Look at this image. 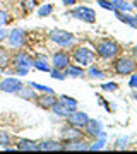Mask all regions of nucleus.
I'll return each mask as SVG.
<instances>
[{"mask_svg": "<svg viewBox=\"0 0 137 154\" xmlns=\"http://www.w3.org/2000/svg\"><path fill=\"white\" fill-rule=\"evenodd\" d=\"M120 53V46L117 41L110 38H104L101 41H98L96 45V55L101 58V60H111V58H115L117 55Z\"/></svg>", "mask_w": 137, "mask_h": 154, "instance_id": "f257e3e1", "label": "nucleus"}, {"mask_svg": "<svg viewBox=\"0 0 137 154\" xmlns=\"http://www.w3.org/2000/svg\"><path fill=\"white\" fill-rule=\"evenodd\" d=\"M72 58L76 62L77 65L81 67H89L91 63H94L96 60V51H93L91 48L88 46H76V48L72 50Z\"/></svg>", "mask_w": 137, "mask_h": 154, "instance_id": "f03ea898", "label": "nucleus"}, {"mask_svg": "<svg viewBox=\"0 0 137 154\" xmlns=\"http://www.w3.org/2000/svg\"><path fill=\"white\" fill-rule=\"evenodd\" d=\"M113 69L118 75H130L137 70V60L134 57H120L118 60H115Z\"/></svg>", "mask_w": 137, "mask_h": 154, "instance_id": "7ed1b4c3", "label": "nucleus"}, {"mask_svg": "<svg viewBox=\"0 0 137 154\" xmlns=\"http://www.w3.org/2000/svg\"><path fill=\"white\" fill-rule=\"evenodd\" d=\"M48 38L50 41H53L55 45H58L62 48H69L74 45L76 41V36L69 31H62V29H53V31H50L48 33Z\"/></svg>", "mask_w": 137, "mask_h": 154, "instance_id": "20e7f679", "label": "nucleus"}, {"mask_svg": "<svg viewBox=\"0 0 137 154\" xmlns=\"http://www.w3.org/2000/svg\"><path fill=\"white\" fill-rule=\"evenodd\" d=\"M27 38H29V34H27L26 29L14 28V29H11V31H9L5 41L9 43V46H11V48H22V46L27 43Z\"/></svg>", "mask_w": 137, "mask_h": 154, "instance_id": "39448f33", "label": "nucleus"}, {"mask_svg": "<svg viewBox=\"0 0 137 154\" xmlns=\"http://www.w3.org/2000/svg\"><path fill=\"white\" fill-rule=\"evenodd\" d=\"M70 16L74 17V19H77V21L88 22V24H94V22H96V11H93L91 7H86V5L72 9Z\"/></svg>", "mask_w": 137, "mask_h": 154, "instance_id": "423d86ee", "label": "nucleus"}, {"mask_svg": "<svg viewBox=\"0 0 137 154\" xmlns=\"http://www.w3.org/2000/svg\"><path fill=\"white\" fill-rule=\"evenodd\" d=\"M33 63V57L29 51L22 48H17L16 53H12V60H11V65L12 69H17V67H24V69H29Z\"/></svg>", "mask_w": 137, "mask_h": 154, "instance_id": "0eeeda50", "label": "nucleus"}, {"mask_svg": "<svg viewBox=\"0 0 137 154\" xmlns=\"http://www.w3.org/2000/svg\"><path fill=\"white\" fill-rule=\"evenodd\" d=\"M22 86H24V84H22L21 79H17V75L4 77V79L0 81V91H2V93H7V94H17Z\"/></svg>", "mask_w": 137, "mask_h": 154, "instance_id": "6e6552de", "label": "nucleus"}, {"mask_svg": "<svg viewBox=\"0 0 137 154\" xmlns=\"http://www.w3.org/2000/svg\"><path fill=\"white\" fill-rule=\"evenodd\" d=\"M82 128H84L86 137H89V139H96L103 134V125H101V122L96 120V118H88L86 125L82 127Z\"/></svg>", "mask_w": 137, "mask_h": 154, "instance_id": "1a4fd4ad", "label": "nucleus"}, {"mask_svg": "<svg viewBox=\"0 0 137 154\" xmlns=\"http://www.w3.org/2000/svg\"><path fill=\"white\" fill-rule=\"evenodd\" d=\"M77 139H82V128L74 127V125H69V127L62 128V144L72 142V140H77Z\"/></svg>", "mask_w": 137, "mask_h": 154, "instance_id": "9d476101", "label": "nucleus"}, {"mask_svg": "<svg viewBox=\"0 0 137 154\" xmlns=\"http://www.w3.org/2000/svg\"><path fill=\"white\" fill-rule=\"evenodd\" d=\"M70 63V57L67 51H55L53 57H51V67L53 69H58V70H64L67 65Z\"/></svg>", "mask_w": 137, "mask_h": 154, "instance_id": "9b49d317", "label": "nucleus"}, {"mask_svg": "<svg viewBox=\"0 0 137 154\" xmlns=\"http://www.w3.org/2000/svg\"><path fill=\"white\" fill-rule=\"evenodd\" d=\"M57 101H58V98H57V94L55 93H43L41 96L36 98L34 103H36V106H39L41 110H50Z\"/></svg>", "mask_w": 137, "mask_h": 154, "instance_id": "f8f14e48", "label": "nucleus"}, {"mask_svg": "<svg viewBox=\"0 0 137 154\" xmlns=\"http://www.w3.org/2000/svg\"><path fill=\"white\" fill-rule=\"evenodd\" d=\"M88 113H84V111H79V110H74L70 115L67 116V122H69V125H74V127H82L86 125V122H88Z\"/></svg>", "mask_w": 137, "mask_h": 154, "instance_id": "ddd939ff", "label": "nucleus"}, {"mask_svg": "<svg viewBox=\"0 0 137 154\" xmlns=\"http://www.w3.org/2000/svg\"><path fill=\"white\" fill-rule=\"evenodd\" d=\"M17 96H21V98L26 99V101H36V98H38V93H36V89H34L31 84H27V86H22V88L19 89Z\"/></svg>", "mask_w": 137, "mask_h": 154, "instance_id": "4468645a", "label": "nucleus"}, {"mask_svg": "<svg viewBox=\"0 0 137 154\" xmlns=\"http://www.w3.org/2000/svg\"><path fill=\"white\" fill-rule=\"evenodd\" d=\"M60 149H64V144L57 142V140H51V139L38 142V151H60Z\"/></svg>", "mask_w": 137, "mask_h": 154, "instance_id": "2eb2a0df", "label": "nucleus"}, {"mask_svg": "<svg viewBox=\"0 0 137 154\" xmlns=\"http://www.w3.org/2000/svg\"><path fill=\"white\" fill-rule=\"evenodd\" d=\"M64 149H67V151H86V149H89V142H86L84 139H77L72 142H65Z\"/></svg>", "mask_w": 137, "mask_h": 154, "instance_id": "dca6fc26", "label": "nucleus"}, {"mask_svg": "<svg viewBox=\"0 0 137 154\" xmlns=\"http://www.w3.org/2000/svg\"><path fill=\"white\" fill-rule=\"evenodd\" d=\"M64 70H65L69 79H81V77L86 75V72H84V69H82L81 65H70V63H69Z\"/></svg>", "mask_w": 137, "mask_h": 154, "instance_id": "f3484780", "label": "nucleus"}, {"mask_svg": "<svg viewBox=\"0 0 137 154\" xmlns=\"http://www.w3.org/2000/svg\"><path fill=\"white\" fill-rule=\"evenodd\" d=\"M31 65H33L34 69L41 70V72H50L51 70V67H50V63H48V60H46V57L45 55L33 57V63H31Z\"/></svg>", "mask_w": 137, "mask_h": 154, "instance_id": "a211bd4d", "label": "nucleus"}, {"mask_svg": "<svg viewBox=\"0 0 137 154\" xmlns=\"http://www.w3.org/2000/svg\"><path fill=\"white\" fill-rule=\"evenodd\" d=\"M11 60H12V53L9 51V48L0 46V70H7L11 67Z\"/></svg>", "mask_w": 137, "mask_h": 154, "instance_id": "6ab92c4d", "label": "nucleus"}, {"mask_svg": "<svg viewBox=\"0 0 137 154\" xmlns=\"http://www.w3.org/2000/svg\"><path fill=\"white\" fill-rule=\"evenodd\" d=\"M50 110L53 111L57 116H60V118H67V116L70 115L72 111H74V110H70L69 106H65L64 103H60V101H57V103H55L51 108H50Z\"/></svg>", "mask_w": 137, "mask_h": 154, "instance_id": "aec40b11", "label": "nucleus"}, {"mask_svg": "<svg viewBox=\"0 0 137 154\" xmlns=\"http://www.w3.org/2000/svg\"><path fill=\"white\" fill-rule=\"evenodd\" d=\"M16 147L19 151H38V142L29 140V139H21V140H17Z\"/></svg>", "mask_w": 137, "mask_h": 154, "instance_id": "412c9836", "label": "nucleus"}, {"mask_svg": "<svg viewBox=\"0 0 137 154\" xmlns=\"http://www.w3.org/2000/svg\"><path fill=\"white\" fill-rule=\"evenodd\" d=\"M110 2L113 4L115 12H132V11H134L132 4H129L127 0H110Z\"/></svg>", "mask_w": 137, "mask_h": 154, "instance_id": "4be33fe9", "label": "nucleus"}, {"mask_svg": "<svg viewBox=\"0 0 137 154\" xmlns=\"http://www.w3.org/2000/svg\"><path fill=\"white\" fill-rule=\"evenodd\" d=\"M115 14H117V19L118 21H122L123 24H129L130 28L137 29V22H135V19H134L132 14H129V12H115Z\"/></svg>", "mask_w": 137, "mask_h": 154, "instance_id": "5701e85b", "label": "nucleus"}, {"mask_svg": "<svg viewBox=\"0 0 137 154\" xmlns=\"http://www.w3.org/2000/svg\"><path fill=\"white\" fill-rule=\"evenodd\" d=\"M86 75L89 77V79H106V74H104L101 69H98L96 65H89V69H88V72H86Z\"/></svg>", "mask_w": 137, "mask_h": 154, "instance_id": "b1692460", "label": "nucleus"}, {"mask_svg": "<svg viewBox=\"0 0 137 154\" xmlns=\"http://www.w3.org/2000/svg\"><path fill=\"white\" fill-rule=\"evenodd\" d=\"M58 101H60V103H64L65 106H69L70 110H77V106H79L77 99L70 98V96H65V94H62L60 98H58Z\"/></svg>", "mask_w": 137, "mask_h": 154, "instance_id": "393cba45", "label": "nucleus"}, {"mask_svg": "<svg viewBox=\"0 0 137 154\" xmlns=\"http://www.w3.org/2000/svg\"><path fill=\"white\" fill-rule=\"evenodd\" d=\"M9 146H12V137L7 132L0 130V147H9Z\"/></svg>", "mask_w": 137, "mask_h": 154, "instance_id": "a878e982", "label": "nucleus"}, {"mask_svg": "<svg viewBox=\"0 0 137 154\" xmlns=\"http://www.w3.org/2000/svg\"><path fill=\"white\" fill-rule=\"evenodd\" d=\"M51 11H53V5L51 4H46V5H41L38 11V16L39 17H48L50 14H51Z\"/></svg>", "mask_w": 137, "mask_h": 154, "instance_id": "bb28decb", "label": "nucleus"}, {"mask_svg": "<svg viewBox=\"0 0 137 154\" xmlns=\"http://www.w3.org/2000/svg\"><path fill=\"white\" fill-rule=\"evenodd\" d=\"M50 75L53 77V79H57V81H64V79H67L65 70H58V69H51V70H50Z\"/></svg>", "mask_w": 137, "mask_h": 154, "instance_id": "cd10ccee", "label": "nucleus"}, {"mask_svg": "<svg viewBox=\"0 0 137 154\" xmlns=\"http://www.w3.org/2000/svg\"><path fill=\"white\" fill-rule=\"evenodd\" d=\"M101 89L106 91V93H115V91H118V84L117 82H103L101 84Z\"/></svg>", "mask_w": 137, "mask_h": 154, "instance_id": "c85d7f7f", "label": "nucleus"}, {"mask_svg": "<svg viewBox=\"0 0 137 154\" xmlns=\"http://www.w3.org/2000/svg\"><path fill=\"white\" fill-rule=\"evenodd\" d=\"M31 86H33L36 91H39V93H55L51 88H48V86H43V84H36V82H29Z\"/></svg>", "mask_w": 137, "mask_h": 154, "instance_id": "c756f323", "label": "nucleus"}, {"mask_svg": "<svg viewBox=\"0 0 137 154\" xmlns=\"http://www.w3.org/2000/svg\"><path fill=\"white\" fill-rule=\"evenodd\" d=\"M34 5H36V0H22V9H24V12H29L34 9Z\"/></svg>", "mask_w": 137, "mask_h": 154, "instance_id": "7c9ffc66", "label": "nucleus"}, {"mask_svg": "<svg viewBox=\"0 0 137 154\" xmlns=\"http://www.w3.org/2000/svg\"><path fill=\"white\" fill-rule=\"evenodd\" d=\"M9 21H11V16H9V12H7V11H2V9H0V28H4L5 24H9Z\"/></svg>", "mask_w": 137, "mask_h": 154, "instance_id": "2f4dec72", "label": "nucleus"}, {"mask_svg": "<svg viewBox=\"0 0 137 154\" xmlns=\"http://www.w3.org/2000/svg\"><path fill=\"white\" fill-rule=\"evenodd\" d=\"M96 2H98V5L101 7V9H104V11L115 12V9H113V4H111L110 0H96Z\"/></svg>", "mask_w": 137, "mask_h": 154, "instance_id": "473e14b6", "label": "nucleus"}, {"mask_svg": "<svg viewBox=\"0 0 137 154\" xmlns=\"http://www.w3.org/2000/svg\"><path fill=\"white\" fill-rule=\"evenodd\" d=\"M130 81H129V86L132 89H137V74H130Z\"/></svg>", "mask_w": 137, "mask_h": 154, "instance_id": "72a5a7b5", "label": "nucleus"}, {"mask_svg": "<svg viewBox=\"0 0 137 154\" xmlns=\"http://www.w3.org/2000/svg\"><path fill=\"white\" fill-rule=\"evenodd\" d=\"M7 34H9V31H7L5 28H0V43L7 39Z\"/></svg>", "mask_w": 137, "mask_h": 154, "instance_id": "f704fd0d", "label": "nucleus"}, {"mask_svg": "<svg viewBox=\"0 0 137 154\" xmlns=\"http://www.w3.org/2000/svg\"><path fill=\"white\" fill-rule=\"evenodd\" d=\"M127 140H129V139L127 137H123V139H118V142H117V147H120V149H123L127 146Z\"/></svg>", "mask_w": 137, "mask_h": 154, "instance_id": "c9c22d12", "label": "nucleus"}, {"mask_svg": "<svg viewBox=\"0 0 137 154\" xmlns=\"http://www.w3.org/2000/svg\"><path fill=\"white\" fill-rule=\"evenodd\" d=\"M76 0H64V5H74Z\"/></svg>", "mask_w": 137, "mask_h": 154, "instance_id": "e433bc0d", "label": "nucleus"}, {"mask_svg": "<svg viewBox=\"0 0 137 154\" xmlns=\"http://www.w3.org/2000/svg\"><path fill=\"white\" fill-rule=\"evenodd\" d=\"M132 53H134V58H135V60H137V45H135V46H134V50H132Z\"/></svg>", "mask_w": 137, "mask_h": 154, "instance_id": "4c0bfd02", "label": "nucleus"}, {"mask_svg": "<svg viewBox=\"0 0 137 154\" xmlns=\"http://www.w3.org/2000/svg\"><path fill=\"white\" fill-rule=\"evenodd\" d=\"M132 7H134V9H137V0H134V2H132Z\"/></svg>", "mask_w": 137, "mask_h": 154, "instance_id": "58836bf2", "label": "nucleus"}, {"mask_svg": "<svg viewBox=\"0 0 137 154\" xmlns=\"http://www.w3.org/2000/svg\"><path fill=\"white\" fill-rule=\"evenodd\" d=\"M134 98H135V99H137V91H135V93H134Z\"/></svg>", "mask_w": 137, "mask_h": 154, "instance_id": "ea45409f", "label": "nucleus"}, {"mask_svg": "<svg viewBox=\"0 0 137 154\" xmlns=\"http://www.w3.org/2000/svg\"><path fill=\"white\" fill-rule=\"evenodd\" d=\"M134 19H135V22H137V14H135V16H134Z\"/></svg>", "mask_w": 137, "mask_h": 154, "instance_id": "a19ab883", "label": "nucleus"}]
</instances>
